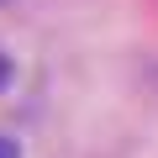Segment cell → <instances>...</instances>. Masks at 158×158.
I'll return each instance as SVG.
<instances>
[{"label":"cell","mask_w":158,"mask_h":158,"mask_svg":"<svg viewBox=\"0 0 158 158\" xmlns=\"http://www.w3.org/2000/svg\"><path fill=\"white\" fill-rule=\"evenodd\" d=\"M0 158H21V148H16V137H6V132H0Z\"/></svg>","instance_id":"6da1fadb"},{"label":"cell","mask_w":158,"mask_h":158,"mask_svg":"<svg viewBox=\"0 0 158 158\" xmlns=\"http://www.w3.org/2000/svg\"><path fill=\"white\" fill-rule=\"evenodd\" d=\"M6 74H11V63H6V53H0V85H6Z\"/></svg>","instance_id":"7a4b0ae2"}]
</instances>
